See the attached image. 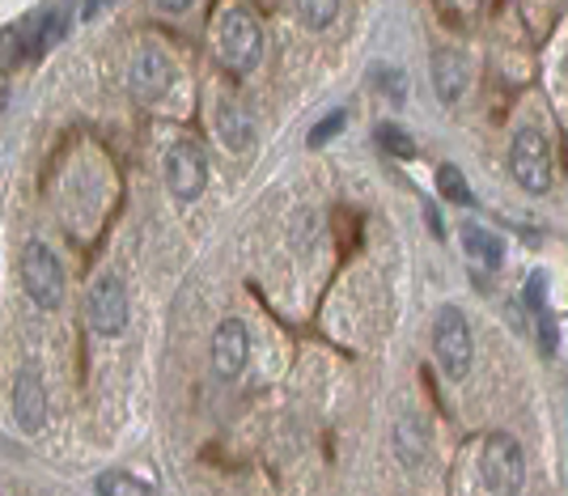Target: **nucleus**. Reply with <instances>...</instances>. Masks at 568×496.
<instances>
[{"label": "nucleus", "instance_id": "dca6fc26", "mask_svg": "<svg viewBox=\"0 0 568 496\" xmlns=\"http://www.w3.org/2000/svg\"><path fill=\"white\" fill-rule=\"evenodd\" d=\"M98 496H153V488L144 484V479H136V475L128 472H106L98 475Z\"/></svg>", "mask_w": 568, "mask_h": 496}, {"label": "nucleus", "instance_id": "6ab92c4d", "mask_svg": "<svg viewBox=\"0 0 568 496\" xmlns=\"http://www.w3.org/2000/svg\"><path fill=\"white\" fill-rule=\"evenodd\" d=\"M378 141H382V149H390V153H399V158H412V153H416L412 136H407L403 128H395V123H378Z\"/></svg>", "mask_w": 568, "mask_h": 496}, {"label": "nucleus", "instance_id": "1a4fd4ad", "mask_svg": "<svg viewBox=\"0 0 568 496\" xmlns=\"http://www.w3.org/2000/svg\"><path fill=\"white\" fill-rule=\"evenodd\" d=\"M128 90L136 102H158V98L170 90V60L158 48H144L136 60H132V72H128Z\"/></svg>", "mask_w": 568, "mask_h": 496}, {"label": "nucleus", "instance_id": "aec40b11", "mask_svg": "<svg viewBox=\"0 0 568 496\" xmlns=\"http://www.w3.org/2000/svg\"><path fill=\"white\" fill-rule=\"evenodd\" d=\"M64 34V13L60 9H48L39 18V48H55V39Z\"/></svg>", "mask_w": 568, "mask_h": 496}, {"label": "nucleus", "instance_id": "6e6552de", "mask_svg": "<svg viewBox=\"0 0 568 496\" xmlns=\"http://www.w3.org/2000/svg\"><path fill=\"white\" fill-rule=\"evenodd\" d=\"M246 356H251V335L237 318L216 323L213 331V370L221 378H237L246 370Z\"/></svg>", "mask_w": 568, "mask_h": 496}, {"label": "nucleus", "instance_id": "a211bd4d", "mask_svg": "<svg viewBox=\"0 0 568 496\" xmlns=\"http://www.w3.org/2000/svg\"><path fill=\"white\" fill-rule=\"evenodd\" d=\"M297 18H302L310 30H327V26L339 18V0H302V4H297Z\"/></svg>", "mask_w": 568, "mask_h": 496}, {"label": "nucleus", "instance_id": "39448f33", "mask_svg": "<svg viewBox=\"0 0 568 496\" xmlns=\"http://www.w3.org/2000/svg\"><path fill=\"white\" fill-rule=\"evenodd\" d=\"M509 170H514L518 188L530 191V195H544L551 188V149H547L544 132L521 128L509 144Z\"/></svg>", "mask_w": 568, "mask_h": 496}, {"label": "nucleus", "instance_id": "f257e3e1", "mask_svg": "<svg viewBox=\"0 0 568 496\" xmlns=\"http://www.w3.org/2000/svg\"><path fill=\"white\" fill-rule=\"evenodd\" d=\"M216 55L237 77L260 64L263 34H260V22L251 18V9H237V4L234 9H221V18H216Z\"/></svg>", "mask_w": 568, "mask_h": 496}, {"label": "nucleus", "instance_id": "423d86ee", "mask_svg": "<svg viewBox=\"0 0 568 496\" xmlns=\"http://www.w3.org/2000/svg\"><path fill=\"white\" fill-rule=\"evenodd\" d=\"M166 188L179 204H191L204 195V183H209V162H204V149L195 141H174L166 149Z\"/></svg>", "mask_w": 568, "mask_h": 496}, {"label": "nucleus", "instance_id": "ddd939ff", "mask_svg": "<svg viewBox=\"0 0 568 496\" xmlns=\"http://www.w3.org/2000/svg\"><path fill=\"white\" fill-rule=\"evenodd\" d=\"M395 454H399L407 467H420L428 454V425L425 416H416V412H403L399 421H395Z\"/></svg>", "mask_w": 568, "mask_h": 496}, {"label": "nucleus", "instance_id": "412c9836", "mask_svg": "<svg viewBox=\"0 0 568 496\" xmlns=\"http://www.w3.org/2000/svg\"><path fill=\"white\" fill-rule=\"evenodd\" d=\"M344 128V111H335L332 119H323V123H314V132H310V144H323V141H332L335 132Z\"/></svg>", "mask_w": 568, "mask_h": 496}, {"label": "nucleus", "instance_id": "20e7f679", "mask_svg": "<svg viewBox=\"0 0 568 496\" xmlns=\"http://www.w3.org/2000/svg\"><path fill=\"white\" fill-rule=\"evenodd\" d=\"M22 284L39 310H55L64 297V267L48 242H26L22 246Z\"/></svg>", "mask_w": 568, "mask_h": 496}, {"label": "nucleus", "instance_id": "9d476101", "mask_svg": "<svg viewBox=\"0 0 568 496\" xmlns=\"http://www.w3.org/2000/svg\"><path fill=\"white\" fill-rule=\"evenodd\" d=\"M13 421L22 433H39L48 421V391H43L39 374H30V370H22L13 382Z\"/></svg>", "mask_w": 568, "mask_h": 496}, {"label": "nucleus", "instance_id": "4468645a", "mask_svg": "<svg viewBox=\"0 0 568 496\" xmlns=\"http://www.w3.org/2000/svg\"><path fill=\"white\" fill-rule=\"evenodd\" d=\"M463 246H467V255H471L479 267H500V260H505V242H500L493 230H484L479 221H463Z\"/></svg>", "mask_w": 568, "mask_h": 496}, {"label": "nucleus", "instance_id": "f8f14e48", "mask_svg": "<svg viewBox=\"0 0 568 496\" xmlns=\"http://www.w3.org/2000/svg\"><path fill=\"white\" fill-rule=\"evenodd\" d=\"M216 136H221V144L225 149H234V153H246L251 144H255V119L246 115L237 102H216V119H213Z\"/></svg>", "mask_w": 568, "mask_h": 496}, {"label": "nucleus", "instance_id": "0eeeda50", "mask_svg": "<svg viewBox=\"0 0 568 496\" xmlns=\"http://www.w3.org/2000/svg\"><path fill=\"white\" fill-rule=\"evenodd\" d=\"M85 318L98 335H123L128 327V289L119 276H98L85 293Z\"/></svg>", "mask_w": 568, "mask_h": 496}, {"label": "nucleus", "instance_id": "2eb2a0df", "mask_svg": "<svg viewBox=\"0 0 568 496\" xmlns=\"http://www.w3.org/2000/svg\"><path fill=\"white\" fill-rule=\"evenodd\" d=\"M526 297H530V306H535V323H539L544 353L551 356V353H556V318H551V310H547V276H544V272H535V276H530Z\"/></svg>", "mask_w": 568, "mask_h": 496}, {"label": "nucleus", "instance_id": "9b49d317", "mask_svg": "<svg viewBox=\"0 0 568 496\" xmlns=\"http://www.w3.org/2000/svg\"><path fill=\"white\" fill-rule=\"evenodd\" d=\"M428 69H433V90H437V98H442L446 107H454V102L463 98V90H467V60H463V51H454V48L433 51Z\"/></svg>", "mask_w": 568, "mask_h": 496}, {"label": "nucleus", "instance_id": "7ed1b4c3", "mask_svg": "<svg viewBox=\"0 0 568 496\" xmlns=\"http://www.w3.org/2000/svg\"><path fill=\"white\" fill-rule=\"evenodd\" d=\"M471 323H467V314L458 306H442L437 310V318H433V353L442 361V370H446V378L450 382H463L467 378V370H471Z\"/></svg>", "mask_w": 568, "mask_h": 496}, {"label": "nucleus", "instance_id": "f03ea898", "mask_svg": "<svg viewBox=\"0 0 568 496\" xmlns=\"http://www.w3.org/2000/svg\"><path fill=\"white\" fill-rule=\"evenodd\" d=\"M479 479L488 496H521V484H526V458H521V446L509 437V433H493L484 442V454H479Z\"/></svg>", "mask_w": 568, "mask_h": 496}, {"label": "nucleus", "instance_id": "f3484780", "mask_svg": "<svg viewBox=\"0 0 568 496\" xmlns=\"http://www.w3.org/2000/svg\"><path fill=\"white\" fill-rule=\"evenodd\" d=\"M437 188H442V195H446L450 204H463V209H471L475 204V195H471V188H467V179H463L458 165H442V170H437Z\"/></svg>", "mask_w": 568, "mask_h": 496}]
</instances>
